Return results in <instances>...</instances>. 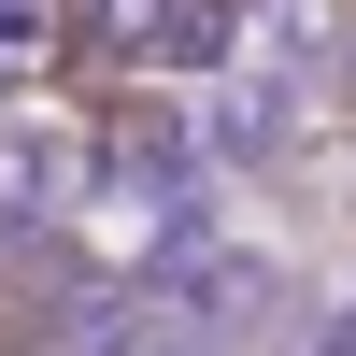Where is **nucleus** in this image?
<instances>
[{
    "instance_id": "f257e3e1",
    "label": "nucleus",
    "mask_w": 356,
    "mask_h": 356,
    "mask_svg": "<svg viewBox=\"0 0 356 356\" xmlns=\"http://www.w3.org/2000/svg\"><path fill=\"white\" fill-rule=\"evenodd\" d=\"M57 243H72L86 271H157V257H171V186H157V171H100V186L57 214Z\"/></svg>"
},
{
    "instance_id": "f03ea898",
    "label": "nucleus",
    "mask_w": 356,
    "mask_h": 356,
    "mask_svg": "<svg viewBox=\"0 0 356 356\" xmlns=\"http://www.w3.org/2000/svg\"><path fill=\"white\" fill-rule=\"evenodd\" d=\"M86 57V0H0V86H43Z\"/></svg>"
}]
</instances>
